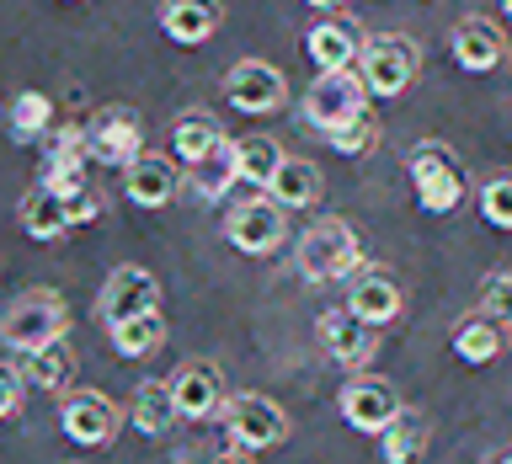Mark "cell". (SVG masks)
Here are the masks:
<instances>
[{"instance_id": "cell-10", "label": "cell", "mask_w": 512, "mask_h": 464, "mask_svg": "<svg viewBox=\"0 0 512 464\" xmlns=\"http://www.w3.org/2000/svg\"><path fill=\"white\" fill-rule=\"evenodd\" d=\"M224 102L235 112H278L288 102V80L267 59H240L224 70Z\"/></svg>"}, {"instance_id": "cell-3", "label": "cell", "mask_w": 512, "mask_h": 464, "mask_svg": "<svg viewBox=\"0 0 512 464\" xmlns=\"http://www.w3.org/2000/svg\"><path fill=\"white\" fill-rule=\"evenodd\" d=\"M416 70H422V48L411 38H400V32H384V38H363V54H358V75L368 96H406Z\"/></svg>"}, {"instance_id": "cell-28", "label": "cell", "mask_w": 512, "mask_h": 464, "mask_svg": "<svg viewBox=\"0 0 512 464\" xmlns=\"http://www.w3.org/2000/svg\"><path fill=\"white\" fill-rule=\"evenodd\" d=\"M283 166V144L278 139H267V134H246V139H235V171H240V182L256 187V192H267L272 182V171Z\"/></svg>"}, {"instance_id": "cell-36", "label": "cell", "mask_w": 512, "mask_h": 464, "mask_svg": "<svg viewBox=\"0 0 512 464\" xmlns=\"http://www.w3.org/2000/svg\"><path fill=\"white\" fill-rule=\"evenodd\" d=\"M22 368H11V363H0V422H11L16 411H22Z\"/></svg>"}, {"instance_id": "cell-22", "label": "cell", "mask_w": 512, "mask_h": 464, "mask_svg": "<svg viewBox=\"0 0 512 464\" xmlns=\"http://www.w3.org/2000/svg\"><path fill=\"white\" fill-rule=\"evenodd\" d=\"M128 422H134L144 438H166L176 422V400H171V379H139L134 400H128Z\"/></svg>"}, {"instance_id": "cell-38", "label": "cell", "mask_w": 512, "mask_h": 464, "mask_svg": "<svg viewBox=\"0 0 512 464\" xmlns=\"http://www.w3.org/2000/svg\"><path fill=\"white\" fill-rule=\"evenodd\" d=\"M219 464H256V459H251V454H246V448H240V454H224V459H219Z\"/></svg>"}, {"instance_id": "cell-32", "label": "cell", "mask_w": 512, "mask_h": 464, "mask_svg": "<svg viewBox=\"0 0 512 464\" xmlns=\"http://www.w3.org/2000/svg\"><path fill=\"white\" fill-rule=\"evenodd\" d=\"M326 139H331V150H336V155H352V160H358V155L374 150L379 123H374V112H358V118H347L342 128H331Z\"/></svg>"}, {"instance_id": "cell-18", "label": "cell", "mask_w": 512, "mask_h": 464, "mask_svg": "<svg viewBox=\"0 0 512 464\" xmlns=\"http://www.w3.org/2000/svg\"><path fill=\"white\" fill-rule=\"evenodd\" d=\"M160 32L182 48L208 43L224 27V0H160Z\"/></svg>"}, {"instance_id": "cell-31", "label": "cell", "mask_w": 512, "mask_h": 464, "mask_svg": "<svg viewBox=\"0 0 512 464\" xmlns=\"http://www.w3.org/2000/svg\"><path fill=\"white\" fill-rule=\"evenodd\" d=\"M6 123H11V139L32 144V139H43L48 128H54V102H48L43 91H16Z\"/></svg>"}, {"instance_id": "cell-12", "label": "cell", "mask_w": 512, "mask_h": 464, "mask_svg": "<svg viewBox=\"0 0 512 464\" xmlns=\"http://www.w3.org/2000/svg\"><path fill=\"white\" fill-rule=\"evenodd\" d=\"M150 310H160V283H155L150 267H118L102 283V299H96V315H102L107 326L134 320V315H150Z\"/></svg>"}, {"instance_id": "cell-1", "label": "cell", "mask_w": 512, "mask_h": 464, "mask_svg": "<svg viewBox=\"0 0 512 464\" xmlns=\"http://www.w3.org/2000/svg\"><path fill=\"white\" fill-rule=\"evenodd\" d=\"M64 331H70V310H64V299L54 288H27V294L0 315V347L16 352V358L64 342Z\"/></svg>"}, {"instance_id": "cell-40", "label": "cell", "mask_w": 512, "mask_h": 464, "mask_svg": "<svg viewBox=\"0 0 512 464\" xmlns=\"http://www.w3.org/2000/svg\"><path fill=\"white\" fill-rule=\"evenodd\" d=\"M502 11H507V22H512V0H502Z\"/></svg>"}, {"instance_id": "cell-8", "label": "cell", "mask_w": 512, "mask_h": 464, "mask_svg": "<svg viewBox=\"0 0 512 464\" xmlns=\"http://www.w3.org/2000/svg\"><path fill=\"white\" fill-rule=\"evenodd\" d=\"M59 427H64V438L80 443V448H102V443L118 438L123 411H118V400L102 395V390H64Z\"/></svg>"}, {"instance_id": "cell-13", "label": "cell", "mask_w": 512, "mask_h": 464, "mask_svg": "<svg viewBox=\"0 0 512 464\" xmlns=\"http://www.w3.org/2000/svg\"><path fill=\"white\" fill-rule=\"evenodd\" d=\"M144 150V128H139V118L128 107H102L91 118V128H86V155L91 160H102V166H128Z\"/></svg>"}, {"instance_id": "cell-23", "label": "cell", "mask_w": 512, "mask_h": 464, "mask_svg": "<svg viewBox=\"0 0 512 464\" xmlns=\"http://www.w3.org/2000/svg\"><path fill=\"white\" fill-rule=\"evenodd\" d=\"M502 347H507V331H502V320H491L486 310H475V315H464L459 326H454V352L464 363H491V358H502Z\"/></svg>"}, {"instance_id": "cell-2", "label": "cell", "mask_w": 512, "mask_h": 464, "mask_svg": "<svg viewBox=\"0 0 512 464\" xmlns=\"http://www.w3.org/2000/svg\"><path fill=\"white\" fill-rule=\"evenodd\" d=\"M363 267V240L347 219H315L299 235V272L304 283H347Z\"/></svg>"}, {"instance_id": "cell-30", "label": "cell", "mask_w": 512, "mask_h": 464, "mask_svg": "<svg viewBox=\"0 0 512 464\" xmlns=\"http://www.w3.org/2000/svg\"><path fill=\"white\" fill-rule=\"evenodd\" d=\"M112 347L123 352V358H150V352L166 342V320H160V310L150 315H134V320H118V326H107Z\"/></svg>"}, {"instance_id": "cell-27", "label": "cell", "mask_w": 512, "mask_h": 464, "mask_svg": "<svg viewBox=\"0 0 512 464\" xmlns=\"http://www.w3.org/2000/svg\"><path fill=\"white\" fill-rule=\"evenodd\" d=\"M224 144V128L214 112H187V118H176L171 128V155L182 160V166H192V160H203L208 150H219Z\"/></svg>"}, {"instance_id": "cell-4", "label": "cell", "mask_w": 512, "mask_h": 464, "mask_svg": "<svg viewBox=\"0 0 512 464\" xmlns=\"http://www.w3.org/2000/svg\"><path fill=\"white\" fill-rule=\"evenodd\" d=\"M219 422L230 432L235 448L246 454H262V448H278L288 438V411L278 406L272 395H256V390H240L219 406Z\"/></svg>"}, {"instance_id": "cell-24", "label": "cell", "mask_w": 512, "mask_h": 464, "mask_svg": "<svg viewBox=\"0 0 512 464\" xmlns=\"http://www.w3.org/2000/svg\"><path fill=\"white\" fill-rule=\"evenodd\" d=\"M182 182L198 192V198H224V192L240 182V171H235V139H224L219 150H208L203 160H192Z\"/></svg>"}, {"instance_id": "cell-17", "label": "cell", "mask_w": 512, "mask_h": 464, "mask_svg": "<svg viewBox=\"0 0 512 464\" xmlns=\"http://www.w3.org/2000/svg\"><path fill=\"white\" fill-rule=\"evenodd\" d=\"M320 342H326V352L342 368H363L368 358H374V347H379V326H368V320H358L342 304V310L320 315Z\"/></svg>"}, {"instance_id": "cell-34", "label": "cell", "mask_w": 512, "mask_h": 464, "mask_svg": "<svg viewBox=\"0 0 512 464\" xmlns=\"http://www.w3.org/2000/svg\"><path fill=\"white\" fill-rule=\"evenodd\" d=\"M480 310L491 320H502V326H512V267H496L491 278L480 283Z\"/></svg>"}, {"instance_id": "cell-16", "label": "cell", "mask_w": 512, "mask_h": 464, "mask_svg": "<svg viewBox=\"0 0 512 464\" xmlns=\"http://www.w3.org/2000/svg\"><path fill=\"white\" fill-rule=\"evenodd\" d=\"M448 48H454V64L470 75H491L496 64L507 59V32L491 22V16H464V22L454 27V38H448Z\"/></svg>"}, {"instance_id": "cell-9", "label": "cell", "mask_w": 512, "mask_h": 464, "mask_svg": "<svg viewBox=\"0 0 512 464\" xmlns=\"http://www.w3.org/2000/svg\"><path fill=\"white\" fill-rule=\"evenodd\" d=\"M224 240L246 256H272L288 240V219L272 198H246V203L230 208V219H224Z\"/></svg>"}, {"instance_id": "cell-39", "label": "cell", "mask_w": 512, "mask_h": 464, "mask_svg": "<svg viewBox=\"0 0 512 464\" xmlns=\"http://www.w3.org/2000/svg\"><path fill=\"white\" fill-rule=\"evenodd\" d=\"M491 464H512V448H507V454H496V459H491Z\"/></svg>"}, {"instance_id": "cell-25", "label": "cell", "mask_w": 512, "mask_h": 464, "mask_svg": "<svg viewBox=\"0 0 512 464\" xmlns=\"http://www.w3.org/2000/svg\"><path fill=\"white\" fill-rule=\"evenodd\" d=\"M16 219H22V230L32 235V240H59L64 230H70V214H64V198H59V192L54 187H32L27 192V198H22V214H16Z\"/></svg>"}, {"instance_id": "cell-11", "label": "cell", "mask_w": 512, "mask_h": 464, "mask_svg": "<svg viewBox=\"0 0 512 464\" xmlns=\"http://www.w3.org/2000/svg\"><path fill=\"white\" fill-rule=\"evenodd\" d=\"M171 400H176V416H182V422H208V416H219V406L230 400V390H224V368L203 363V358L182 363L176 379H171Z\"/></svg>"}, {"instance_id": "cell-7", "label": "cell", "mask_w": 512, "mask_h": 464, "mask_svg": "<svg viewBox=\"0 0 512 464\" xmlns=\"http://www.w3.org/2000/svg\"><path fill=\"white\" fill-rule=\"evenodd\" d=\"M336 406H342V422L352 432H368V438H379V432L406 411L400 406V390L379 374H352L342 384V395H336Z\"/></svg>"}, {"instance_id": "cell-33", "label": "cell", "mask_w": 512, "mask_h": 464, "mask_svg": "<svg viewBox=\"0 0 512 464\" xmlns=\"http://www.w3.org/2000/svg\"><path fill=\"white\" fill-rule=\"evenodd\" d=\"M480 219L496 224V230H512V171L491 176V182L480 187Z\"/></svg>"}, {"instance_id": "cell-35", "label": "cell", "mask_w": 512, "mask_h": 464, "mask_svg": "<svg viewBox=\"0 0 512 464\" xmlns=\"http://www.w3.org/2000/svg\"><path fill=\"white\" fill-rule=\"evenodd\" d=\"M64 198V214H70V230H80V224H91L96 214H102V198L80 182V187H70V192H59Z\"/></svg>"}, {"instance_id": "cell-26", "label": "cell", "mask_w": 512, "mask_h": 464, "mask_svg": "<svg viewBox=\"0 0 512 464\" xmlns=\"http://www.w3.org/2000/svg\"><path fill=\"white\" fill-rule=\"evenodd\" d=\"M70 379H75V352L70 342H54V347H43V352H27L22 358V384H32V390H70Z\"/></svg>"}, {"instance_id": "cell-5", "label": "cell", "mask_w": 512, "mask_h": 464, "mask_svg": "<svg viewBox=\"0 0 512 464\" xmlns=\"http://www.w3.org/2000/svg\"><path fill=\"white\" fill-rule=\"evenodd\" d=\"M411 187L427 214H454L464 203V171L443 139H422L411 150Z\"/></svg>"}, {"instance_id": "cell-21", "label": "cell", "mask_w": 512, "mask_h": 464, "mask_svg": "<svg viewBox=\"0 0 512 464\" xmlns=\"http://www.w3.org/2000/svg\"><path fill=\"white\" fill-rule=\"evenodd\" d=\"M320 192H326V182H320V166H310V160H299V155H283V166L272 171V182H267V198L283 208H315L320 203Z\"/></svg>"}, {"instance_id": "cell-41", "label": "cell", "mask_w": 512, "mask_h": 464, "mask_svg": "<svg viewBox=\"0 0 512 464\" xmlns=\"http://www.w3.org/2000/svg\"><path fill=\"white\" fill-rule=\"evenodd\" d=\"M70 464H80V459H70Z\"/></svg>"}, {"instance_id": "cell-20", "label": "cell", "mask_w": 512, "mask_h": 464, "mask_svg": "<svg viewBox=\"0 0 512 464\" xmlns=\"http://www.w3.org/2000/svg\"><path fill=\"white\" fill-rule=\"evenodd\" d=\"M48 150H43V171L38 182L54 187V192H70L86 182V128H48Z\"/></svg>"}, {"instance_id": "cell-29", "label": "cell", "mask_w": 512, "mask_h": 464, "mask_svg": "<svg viewBox=\"0 0 512 464\" xmlns=\"http://www.w3.org/2000/svg\"><path fill=\"white\" fill-rule=\"evenodd\" d=\"M427 448V416H416V411H400L390 427L379 432V454L384 464H411L416 454Z\"/></svg>"}, {"instance_id": "cell-37", "label": "cell", "mask_w": 512, "mask_h": 464, "mask_svg": "<svg viewBox=\"0 0 512 464\" xmlns=\"http://www.w3.org/2000/svg\"><path fill=\"white\" fill-rule=\"evenodd\" d=\"M304 6H315V11H342L347 0H304Z\"/></svg>"}, {"instance_id": "cell-15", "label": "cell", "mask_w": 512, "mask_h": 464, "mask_svg": "<svg viewBox=\"0 0 512 464\" xmlns=\"http://www.w3.org/2000/svg\"><path fill=\"white\" fill-rule=\"evenodd\" d=\"M123 192H128V203L134 208H166L176 192H182V166L166 155H134L123 166Z\"/></svg>"}, {"instance_id": "cell-19", "label": "cell", "mask_w": 512, "mask_h": 464, "mask_svg": "<svg viewBox=\"0 0 512 464\" xmlns=\"http://www.w3.org/2000/svg\"><path fill=\"white\" fill-rule=\"evenodd\" d=\"M304 54L315 59V70H358V54H363V32L358 22L347 16H320L304 38Z\"/></svg>"}, {"instance_id": "cell-6", "label": "cell", "mask_w": 512, "mask_h": 464, "mask_svg": "<svg viewBox=\"0 0 512 464\" xmlns=\"http://www.w3.org/2000/svg\"><path fill=\"white\" fill-rule=\"evenodd\" d=\"M299 107H304V123L320 128V134H331V128H342L347 118L368 112V86H363L358 70H320Z\"/></svg>"}, {"instance_id": "cell-14", "label": "cell", "mask_w": 512, "mask_h": 464, "mask_svg": "<svg viewBox=\"0 0 512 464\" xmlns=\"http://www.w3.org/2000/svg\"><path fill=\"white\" fill-rule=\"evenodd\" d=\"M347 310L368 320V326H390V320L406 310V294H400V283H395V272H384V267H358L347 278Z\"/></svg>"}]
</instances>
